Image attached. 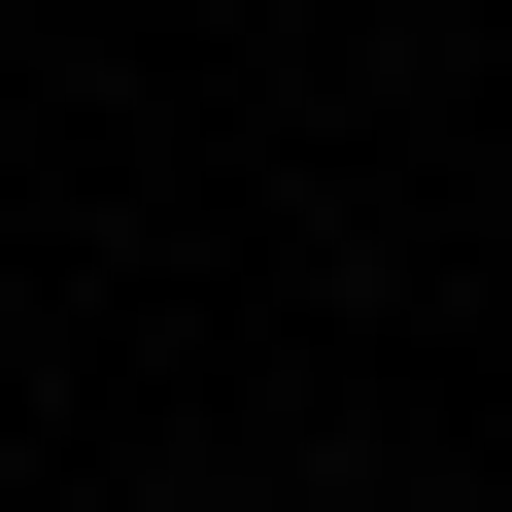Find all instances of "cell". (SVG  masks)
I'll return each mask as SVG.
<instances>
[{"mask_svg":"<svg viewBox=\"0 0 512 512\" xmlns=\"http://www.w3.org/2000/svg\"><path fill=\"white\" fill-rule=\"evenodd\" d=\"M171 512H239V478H171Z\"/></svg>","mask_w":512,"mask_h":512,"instance_id":"6da1fadb","label":"cell"}]
</instances>
